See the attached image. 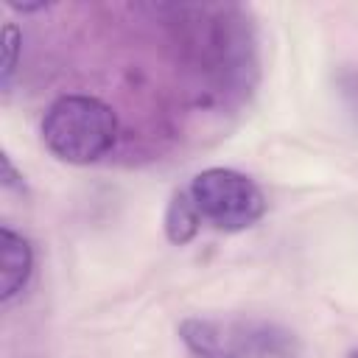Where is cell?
Returning <instances> with one entry per match:
<instances>
[{
    "label": "cell",
    "instance_id": "obj_1",
    "mask_svg": "<svg viewBox=\"0 0 358 358\" xmlns=\"http://www.w3.org/2000/svg\"><path fill=\"white\" fill-rule=\"evenodd\" d=\"M39 131L45 148L56 159L90 165L112 151L117 140V115L95 95L67 92L48 103Z\"/></svg>",
    "mask_w": 358,
    "mask_h": 358
},
{
    "label": "cell",
    "instance_id": "obj_9",
    "mask_svg": "<svg viewBox=\"0 0 358 358\" xmlns=\"http://www.w3.org/2000/svg\"><path fill=\"white\" fill-rule=\"evenodd\" d=\"M8 8L22 11V14H31V11H45V8H50V6H48V3H31V6H22V3H8Z\"/></svg>",
    "mask_w": 358,
    "mask_h": 358
},
{
    "label": "cell",
    "instance_id": "obj_5",
    "mask_svg": "<svg viewBox=\"0 0 358 358\" xmlns=\"http://www.w3.org/2000/svg\"><path fill=\"white\" fill-rule=\"evenodd\" d=\"M34 249L28 238L14 232L8 224L0 227V299H14L31 280Z\"/></svg>",
    "mask_w": 358,
    "mask_h": 358
},
{
    "label": "cell",
    "instance_id": "obj_4",
    "mask_svg": "<svg viewBox=\"0 0 358 358\" xmlns=\"http://www.w3.org/2000/svg\"><path fill=\"white\" fill-rule=\"evenodd\" d=\"M179 338L193 358H238L235 324H221L204 316H187L179 322Z\"/></svg>",
    "mask_w": 358,
    "mask_h": 358
},
{
    "label": "cell",
    "instance_id": "obj_2",
    "mask_svg": "<svg viewBox=\"0 0 358 358\" xmlns=\"http://www.w3.org/2000/svg\"><path fill=\"white\" fill-rule=\"evenodd\" d=\"M187 190L201 221H210L224 232L249 229L266 215V196L257 182L232 168H204L193 176Z\"/></svg>",
    "mask_w": 358,
    "mask_h": 358
},
{
    "label": "cell",
    "instance_id": "obj_6",
    "mask_svg": "<svg viewBox=\"0 0 358 358\" xmlns=\"http://www.w3.org/2000/svg\"><path fill=\"white\" fill-rule=\"evenodd\" d=\"M165 238L173 246H185L196 238L199 227H201V213L196 207V201L190 199V190H173L168 207H165Z\"/></svg>",
    "mask_w": 358,
    "mask_h": 358
},
{
    "label": "cell",
    "instance_id": "obj_11",
    "mask_svg": "<svg viewBox=\"0 0 358 358\" xmlns=\"http://www.w3.org/2000/svg\"><path fill=\"white\" fill-rule=\"evenodd\" d=\"M347 358H358V347H355V350H350V352H347Z\"/></svg>",
    "mask_w": 358,
    "mask_h": 358
},
{
    "label": "cell",
    "instance_id": "obj_7",
    "mask_svg": "<svg viewBox=\"0 0 358 358\" xmlns=\"http://www.w3.org/2000/svg\"><path fill=\"white\" fill-rule=\"evenodd\" d=\"M20 48H22V31L14 22L3 25V64H0V81L3 90L11 87L14 70H17V59H20Z\"/></svg>",
    "mask_w": 358,
    "mask_h": 358
},
{
    "label": "cell",
    "instance_id": "obj_10",
    "mask_svg": "<svg viewBox=\"0 0 358 358\" xmlns=\"http://www.w3.org/2000/svg\"><path fill=\"white\" fill-rule=\"evenodd\" d=\"M347 92L352 95V109H355V115H358V78H355V84L347 87Z\"/></svg>",
    "mask_w": 358,
    "mask_h": 358
},
{
    "label": "cell",
    "instance_id": "obj_3",
    "mask_svg": "<svg viewBox=\"0 0 358 358\" xmlns=\"http://www.w3.org/2000/svg\"><path fill=\"white\" fill-rule=\"evenodd\" d=\"M235 344L238 358H302L296 336L271 322L235 324Z\"/></svg>",
    "mask_w": 358,
    "mask_h": 358
},
{
    "label": "cell",
    "instance_id": "obj_8",
    "mask_svg": "<svg viewBox=\"0 0 358 358\" xmlns=\"http://www.w3.org/2000/svg\"><path fill=\"white\" fill-rule=\"evenodd\" d=\"M3 185H6V187H14V185L22 187L20 176L14 173V165H11V157H8V154H3Z\"/></svg>",
    "mask_w": 358,
    "mask_h": 358
}]
</instances>
